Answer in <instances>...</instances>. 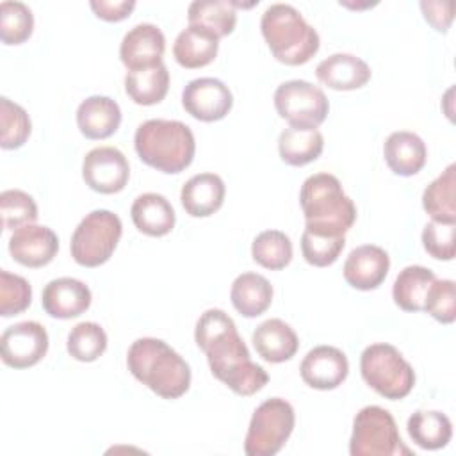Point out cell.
Here are the masks:
<instances>
[{"mask_svg":"<svg viewBox=\"0 0 456 456\" xmlns=\"http://www.w3.org/2000/svg\"><path fill=\"white\" fill-rule=\"evenodd\" d=\"M194 340L207 354L210 372L237 395H253L267 385L265 369L251 360L233 319L226 312L205 310L196 322Z\"/></svg>","mask_w":456,"mask_h":456,"instance_id":"cell-1","label":"cell"},{"mask_svg":"<svg viewBox=\"0 0 456 456\" xmlns=\"http://www.w3.org/2000/svg\"><path fill=\"white\" fill-rule=\"evenodd\" d=\"M132 376L162 399H178L191 387L189 363L164 340L142 337L126 353Z\"/></svg>","mask_w":456,"mask_h":456,"instance_id":"cell-2","label":"cell"},{"mask_svg":"<svg viewBox=\"0 0 456 456\" xmlns=\"http://www.w3.org/2000/svg\"><path fill=\"white\" fill-rule=\"evenodd\" d=\"M134 148L146 166L175 175L191 166L196 141L192 130L182 121L148 119L137 126Z\"/></svg>","mask_w":456,"mask_h":456,"instance_id":"cell-3","label":"cell"},{"mask_svg":"<svg viewBox=\"0 0 456 456\" xmlns=\"http://www.w3.org/2000/svg\"><path fill=\"white\" fill-rule=\"evenodd\" d=\"M299 205L306 230L342 237L356 221V207L344 192L338 178L330 173L308 176L299 191Z\"/></svg>","mask_w":456,"mask_h":456,"instance_id":"cell-4","label":"cell"},{"mask_svg":"<svg viewBox=\"0 0 456 456\" xmlns=\"http://www.w3.org/2000/svg\"><path fill=\"white\" fill-rule=\"evenodd\" d=\"M260 28L273 57L287 66L306 64L321 45L317 30L289 4L269 5L262 14Z\"/></svg>","mask_w":456,"mask_h":456,"instance_id":"cell-5","label":"cell"},{"mask_svg":"<svg viewBox=\"0 0 456 456\" xmlns=\"http://www.w3.org/2000/svg\"><path fill=\"white\" fill-rule=\"evenodd\" d=\"M363 381L381 397L397 401L406 397L415 385V370L390 344H370L360 356Z\"/></svg>","mask_w":456,"mask_h":456,"instance_id":"cell-6","label":"cell"},{"mask_svg":"<svg viewBox=\"0 0 456 456\" xmlns=\"http://www.w3.org/2000/svg\"><path fill=\"white\" fill-rule=\"evenodd\" d=\"M123 233L121 219L105 208L89 212L75 228L69 242L73 260L82 267H98L105 264Z\"/></svg>","mask_w":456,"mask_h":456,"instance_id":"cell-7","label":"cell"},{"mask_svg":"<svg viewBox=\"0 0 456 456\" xmlns=\"http://www.w3.org/2000/svg\"><path fill=\"white\" fill-rule=\"evenodd\" d=\"M349 452L351 456L411 454V451L401 440L392 413L374 404L362 408L354 415Z\"/></svg>","mask_w":456,"mask_h":456,"instance_id":"cell-8","label":"cell"},{"mask_svg":"<svg viewBox=\"0 0 456 456\" xmlns=\"http://www.w3.org/2000/svg\"><path fill=\"white\" fill-rule=\"evenodd\" d=\"M296 424L294 408L281 397L264 401L251 415L244 438L248 456H274L292 435Z\"/></svg>","mask_w":456,"mask_h":456,"instance_id":"cell-9","label":"cell"},{"mask_svg":"<svg viewBox=\"0 0 456 456\" xmlns=\"http://www.w3.org/2000/svg\"><path fill=\"white\" fill-rule=\"evenodd\" d=\"M274 107L292 128H317L328 116L324 91L306 80H287L274 91Z\"/></svg>","mask_w":456,"mask_h":456,"instance_id":"cell-10","label":"cell"},{"mask_svg":"<svg viewBox=\"0 0 456 456\" xmlns=\"http://www.w3.org/2000/svg\"><path fill=\"white\" fill-rule=\"evenodd\" d=\"M48 333L37 321L9 326L0 337L2 362L12 369H28L43 360L48 351Z\"/></svg>","mask_w":456,"mask_h":456,"instance_id":"cell-11","label":"cell"},{"mask_svg":"<svg viewBox=\"0 0 456 456\" xmlns=\"http://www.w3.org/2000/svg\"><path fill=\"white\" fill-rule=\"evenodd\" d=\"M82 178L94 192L116 194L128 183L130 166L118 148L98 146L84 157Z\"/></svg>","mask_w":456,"mask_h":456,"instance_id":"cell-12","label":"cell"},{"mask_svg":"<svg viewBox=\"0 0 456 456\" xmlns=\"http://www.w3.org/2000/svg\"><path fill=\"white\" fill-rule=\"evenodd\" d=\"M182 105L194 119L212 123L223 119L232 110L233 96L228 86L219 78L201 77L183 87Z\"/></svg>","mask_w":456,"mask_h":456,"instance_id":"cell-13","label":"cell"},{"mask_svg":"<svg viewBox=\"0 0 456 456\" xmlns=\"http://www.w3.org/2000/svg\"><path fill=\"white\" fill-rule=\"evenodd\" d=\"M59 251V239L55 232L41 224H25L12 232L9 239L11 256L25 267L48 265Z\"/></svg>","mask_w":456,"mask_h":456,"instance_id":"cell-14","label":"cell"},{"mask_svg":"<svg viewBox=\"0 0 456 456\" xmlns=\"http://www.w3.org/2000/svg\"><path fill=\"white\" fill-rule=\"evenodd\" d=\"M303 381L317 390H333L349 374L347 356L333 346H317L306 353L299 365Z\"/></svg>","mask_w":456,"mask_h":456,"instance_id":"cell-15","label":"cell"},{"mask_svg":"<svg viewBox=\"0 0 456 456\" xmlns=\"http://www.w3.org/2000/svg\"><path fill=\"white\" fill-rule=\"evenodd\" d=\"M166 37L153 23H139L130 28L119 46V59L128 71L150 68L162 62Z\"/></svg>","mask_w":456,"mask_h":456,"instance_id":"cell-16","label":"cell"},{"mask_svg":"<svg viewBox=\"0 0 456 456\" xmlns=\"http://www.w3.org/2000/svg\"><path fill=\"white\" fill-rule=\"evenodd\" d=\"M390 269L388 253L376 244L354 248L344 262V280L358 290L378 289Z\"/></svg>","mask_w":456,"mask_h":456,"instance_id":"cell-17","label":"cell"},{"mask_svg":"<svg viewBox=\"0 0 456 456\" xmlns=\"http://www.w3.org/2000/svg\"><path fill=\"white\" fill-rule=\"evenodd\" d=\"M89 287L77 278H57L45 285L41 294L43 310L55 319H73L91 306Z\"/></svg>","mask_w":456,"mask_h":456,"instance_id":"cell-18","label":"cell"},{"mask_svg":"<svg viewBox=\"0 0 456 456\" xmlns=\"http://www.w3.org/2000/svg\"><path fill=\"white\" fill-rule=\"evenodd\" d=\"M224 194L226 187L219 175L200 173L183 183L180 201L191 217H208L223 207Z\"/></svg>","mask_w":456,"mask_h":456,"instance_id":"cell-19","label":"cell"},{"mask_svg":"<svg viewBox=\"0 0 456 456\" xmlns=\"http://www.w3.org/2000/svg\"><path fill=\"white\" fill-rule=\"evenodd\" d=\"M321 84L335 91H354L370 80V68L351 53H333L315 68Z\"/></svg>","mask_w":456,"mask_h":456,"instance_id":"cell-20","label":"cell"},{"mask_svg":"<svg viewBox=\"0 0 456 456\" xmlns=\"http://www.w3.org/2000/svg\"><path fill=\"white\" fill-rule=\"evenodd\" d=\"M77 125L87 139H107L121 125V109L109 96H89L77 109Z\"/></svg>","mask_w":456,"mask_h":456,"instance_id":"cell-21","label":"cell"},{"mask_svg":"<svg viewBox=\"0 0 456 456\" xmlns=\"http://www.w3.org/2000/svg\"><path fill=\"white\" fill-rule=\"evenodd\" d=\"M383 157L392 173L399 176L417 175L428 159L424 141L408 130L392 132L383 144Z\"/></svg>","mask_w":456,"mask_h":456,"instance_id":"cell-22","label":"cell"},{"mask_svg":"<svg viewBox=\"0 0 456 456\" xmlns=\"http://www.w3.org/2000/svg\"><path fill=\"white\" fill-rule=\"evenodd\" d=\"M253 346L265 362L281 363L290 360L299 347L296 331L281 319H267L253 331Z\"/></svg>","mask_w":456,"mask_h":456,"instance_id":"cell-23","label":"cell"},{"mask_svg":"<svg viewBox=\"0 0 456 456\" xmlns=\"http://www.w3.org/2000/svg\"><path fill=\"white\" fill-rule=\"evenodd\" d=\"M135 228L150 237L167 235L176 223L175 210L166 196L157 192H144L137 196L130 208Z\"/></svg>","mask_w":456,"mask_h":456,"instance_id":"cell-24","label":"cell"},{"mask_svg":"<svg viewBox=\"0 0 456 456\" xmlns=\"http://www.w3.org/2000/svg\"><path fill=\"white\" fill-rule=\"evenodd\" d=\"M230 299L240 315L248 319L258 317L273 303V285L262 274L242 273L232 283Z\"/></svg>","mask_w":456,"mask_h":456,"instance_id":"cell-25","label":"cell"},{"mask_svg":"<svg viewBox=\"0 0 456 456\" xmlns=\"http://www.w3.org/2000/svg\"><path fill=\"white\" fill-rule=\"evenodd\" d=\"M219 50V39L212 36L210 32L187 25L183 28L173 45V55L175 61L187 69H196L210 64Z\"/></svg>","mask_w":456,"mask_h":456,"instance_id":"cell-26","label":"cell"},{"mask_svg":"<svg viewBox=\"0 0 456 456\" xmlns=\"http://www.w3.org/2000/svg\"><path fill=\"white\" fill-rule=\"evenodd\" d=\"M436 280L435 273L422 265L404 267L392 287L394 303L404 312H420L429 292V287Z\"/></svg>","mask_w":456,"mask_h":456,"instance_id":"cell-27","label":"cell"},{"mask_svg":"<svg viewBox=\"0 0 456 456\" xmlns=\"http://www.w3.org/2000/svg\"><path fill=\"white\" fill-rule=\"evenodd\" d=\"M169 89V71L164 62L126 71L125 91L128 98L137 105H155L160 103Z\"/></svg>","mask_w":456,"mask_h":456,"instance_id":"cell-28","label":"cell"},{"mask_svg":"<svg viewBox=\"0 0 456 456\" xmlns=\"http://www.w3.org/2000/svg\"><path fill=\"white\" fill-rule=\"evenodd\" d=\"M187 21L221 39L233 32L237 11L228 0H196L187 9Z\"/></svg>","mask_w":456,"mask_h":456,"instance_id":"cell-29","label":"cell"},{"mask_svg":"<svg viewBox=\"0 0 456 456\" xmlns=\"http://www.w3.org/2000/svg\"><path fill=\"white\" fill-rule=\"evenodd\" d=\"M408 435L422 449L436 451L449 444L452 424L449 417L436 410H419L408 419Z\"/></svg>","mask_w":456,"mask_h":456,"instance_id":"cell-30","label":"cell"},{"mask_svg":"<svg viewBox=\"0 0 456 456\" xmlns=\"http://www.w3.org/2000/svg\"><path fill=\"white\" fill-rule=\"evenodd\" d=\"M324 137L317 128L301 130V128H285L278 137V151L285 164L301 167L322 153Z\"/></svg>","mask_w":456,"mask_h":456,"instance_id":"cell-31","label":"cell"},{"mask_svg":"<svg viewBox=\"0 0 456 456\" xmlns=\"http://www.w3.org/2000/svg\"><path fill=\"white\" fill-rule=\"evenodd\" d=\"M456 166L449 164L422 192V207L433 221L456 223Z\"/></svg>","mask_w":456,"mask_h":456,"instance_id":"cell-32","label":"cell"},{"mask_svg":"<svg viewBox=\"0 0 456 456\" xmlns=\"http://www.w3.org/2000/svg\"><path fill=\"white\" fill-rule=\"evenodd\" d=\"M251 256L258 265L269 271H280L292 260V242L280 230H264L253 239Z\"/></svg>","mask_w":456,"mask_h":456,"instance_id":"cell-33","label":"cell"},{"mask_svg":"<svg viewBox=\"0 0 456 456\" xmlns=\"http://www.w3.org/2000/svg\"><path fill=\"white\" fill-rule=\"evenodd\" d=\"M68 353L78 362H94L107 349V333L96 322H78L68 333Z\"/></svg>","mask_w":456,"mask_h":456,"instance_id":"cell-34","label":"cell"},{"mask_svg":"<svg viewBox=\"0 0 456 456\" xmlns=\"http://www.w3.org/2000/svg\"><path fill=\"white\" fill-rule=\"evenodd\" d=\"M0 128H2L0 146L4 150H16L27 142L32 130V123L27 110L21 105L2 96L0 98Z\"/></svg>","mask_w":456,"mask_h":456,"instance_id":"cell-35","label":"cell"},{"mask_svg":"<svg viewBox=\"0 0 456 456\" xmlns=\"http://www.w3.org/2000/svg\"><path fill=\"white\" fill-rule=\"evenodd\" d=\"M34 30L32 11L23 2L0 4V37L4 45H21Z\"/></svg>","mask_w":456,"mask_h":456,"instance_id":"cell-36","label":"cell"},{"mask_svg":"<svg viewBox=\"0 0 456 456\" xmlns=\"http://www.w3.org/2000/svg\"><path fill=\"white\" fill-rule=\"evenodd\" d=\"M0 216L4 230H18L37 219V205L34 198L20 189H7L0 194Z\"/></svg>","mask_w":456,"mask_h":456,"instance_id":"cell-37","label":"cell"},{"mask_svg":"<svg viewBox=\"0 0 456 456\" xmlns=\"http://www.w3.org/2000/svg\"><path fill=\"white\" fill-rule=\"evenodd\" d=\"M346 246V237L326 235L306 230L301 235V253L305 260L314 267H328L337 262L338 255Z\"/></svg>","mask_w":456,"mask_h":456,"instance_id":"cell-38","label":"cell"},{"mask_svg":"<svg viewBox=\"0 0 456 456\" xmlns=\"http://www.w3.org/2000/svg\"><path fill=\"white\" fill-rule=\"evenodd\" d=\"M32 301L30 283L18 274L0 271V315L11 317L25 312Z\"/></svg>","mask_w":456,"mask_h":456,"instance_id":"cell-39","label":"cell"},{"mask_svg":"<svg viewBox=\"0 0 456 456\" xmlns=\"http://www.w3.org/2000/svg\"><path fill=\"white\" fill-rule=\"evenodd\" d=\"M422 246L436 260H452L456 253V223L431 219L422 230Z\"/></svg>","mask_w":456,"mask_h":456,"instance_id":"cell-40","label":"cell"},{"mask_svg":"<svg viewBox=\"0 0 456 456\" xmlns=\"http://www.w3.org/2000/svg\"><path fill=\"white\" fill-rule=\"evenodd\" d=\"M424 312L442 324H451L456 319V290L452 280H435L429 287Z\"/></svg>","mask_w":456,"mask_h":456,"instance_id":"cell-41","label":"cell"},{"mask_svg":"<svg viewBox=\"0 0 456 456\" xmlns=\"http://www.w3.org/2000/svg\"><path fill=\"white\" fill-rule=\"evenodd\" d=\"M420 9L424 14V20L436 30V32H447L452 23L454 14V4L452 2H431L424 0L420 2Z\"/></svg>","mask_w":456,"mask_h":456,"instance_id":"cell-42","label":"cell"},{"mask_svg":"<svg viewBox=\"0 0 456 456\" xmlns=\"http://www.w3.org/2000/svg\"><path fill=\"white\" fill-rule=\"evenodd\" d=\"M93 12L105 21H121L130 16V12L135 9L134 0H119V2H110V0H93L91 4Z\"/></svg>","mask_w":456,"mask_h":456,"instance_id":"cell-43","label":"cell"}]
</instances>
